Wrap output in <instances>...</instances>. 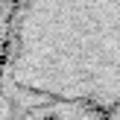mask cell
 Instances as JSON below:
<instances>
[{"instance_id":"obj_1","label":"cell","mask_w":120,"mask_h":120,"mask_svg":"<svg viewBox=\"0 0 120 120\" xmlns=\"http://www.w3.org/2000/svg\"><path fill=\"white\" fill-rule=\"evenodd\" d=\"M3 79L21 97L120 109V6H15Z\"/></svg>"}]
</instances>
